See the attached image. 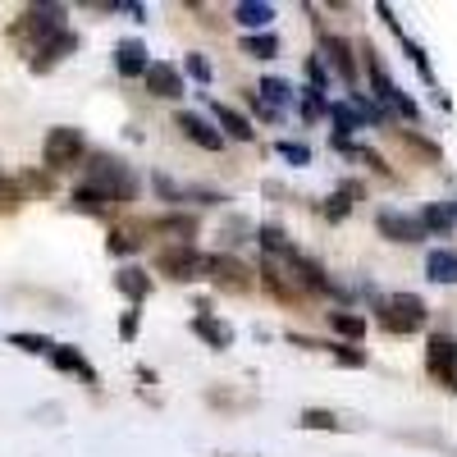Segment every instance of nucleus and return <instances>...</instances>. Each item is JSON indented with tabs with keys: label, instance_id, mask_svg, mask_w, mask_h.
<instances>
[{
	"label": "nucleus",
	"instance_id": "nucleus-21",
	"mask_svg": "<svg viewBox=\"0 0 457 457\" xmlns=\"http://www.w3.org/2000/svg\"><path fill=\"white\" fill-rule=\"evenodd\" d=\"M426 279H435V284H457V252L435 247V252L426 256Z\"/></svg>",
	"mask_w": 457,
	"mask_h": 457
},
{
	"label": "nucleus",
	"instance_id": "nucleus-16",
	"mask_svg": "<svg viewBox=\"0 0 457 457\" xmlns=\"http://www.w3.org/2000/svg\"><path fill=\"white\" fill-rule=\"evenodd\" d=\"M193 334L202 338V343H211V348H234V325H224V320H215V316H193Z\"/></svg>",
	"mask_w": 457,
	"mask_h": 457
},
{
	"label": "nucleus",
	"instance_id": "nucleus-39",
	"mask_svg": "<svg viewBox=\"0 0 457 457\" xmlns=\"http://www.w3.org/2000/svg\"><path fill=\"white\" fill-rule=\"evenodd\" d=\"M348 206H353L348 197H343V193H334V197L325 202V215H329V220H343V215H348Z\"/></svg>",
	"mask_w": 457,
	"mask_h": 457
},
{
	"label": "nucleus",
	"instance_id": "nucleus-14",
	"mask_svg": "<svg viewBox=\"0 0 457 457\" xmlns=\"http://www.w3.org/2000/svg\"><path fill=\"white\" fill-rule=\"evenodd\" d=\"M320 46H325V60L334 64V73L343 83H357V46L353 42H343V37H320Z\"/></svg>",
	"mask_w": 457,
	"mask_h": 457
},
{
	"label": "nucleus",
	"instance_id": "nucleus-32",
	"mask_svg": "<svg viewBox=\"0 0 457 457\" xmlns=\"http://www.w3.org/2000/svg\"><path fill=\"white\" fill-rule=\"evenodd\" d=\"M10 343H14V348H23V353H51L55 348L46 334H10Z\"/></svg>",
	"mask_w": 457,
	"mask_h": 457
},
{
	"label": "nucleus",
	"instance_id": "nucleus-1",
	"mask_svg": "<svg viewBox=\"0 0 457 457\" xmlns=\"http://www.w3.org/2000/svg\"><path fill=\"white\" fill-rule=\"evenodd\" d=\"M87 187H96V193H105L114 206H129L137 202V174L120 161L110 156V151H87Z\"/></svg>",
	"mask_w": 457,
	"mask_h": 457
},
{
	"label": "nucleus",
	"instance_id": "nucleus-23",
	"mask_svg": "<svg viewBox=\"0 0 457 457\" xmlns=\"http://www.w3.org/2000/svg\"><path fill=\"white\" fill-rule=\"evenodd\" d=\"M234 19L243 23V28H270V19H275V5H270V0H243V5L234 10Z\"/></svg>",
	"mask_w": 457,
	"mask_h": 457
},
{
	"label": "nucleus",
	"instance_id": "nucleus-15",
	"mask_svg": "<svg viewBox=\"0 0 457 457\" xmlns=\"http://www.w3.org/2000/svg\"><path fill=\"white\" fill-rule=\"evenodd\" d=\"M215 110V120H220V137H234V142H252L256 137V129H252V120H247V114H238L234 105H211Z\"/></svg>",
	"mask_w": 457,
	"mask_h": 457
},
{
	"label": "nucleus",
	"instance_id": "nucleus-29",
	"mask_svg": "<svg viewBox=\"0 0 457 457\" xmlns=\"http://www.w3.org/2000/svg\"><path fill=\"white\" fill-rule=\"evenodd\" d=\"M256 96H261L265 105H270V110H279V105H288L297 92H293V83H284V79H261Z\"/></svg>",
	"mask_w": 457,
	"mask_h": 457
},
{
	"label": "nucleus",
	"instance_id": "nucleus-37",
	"mask_svg": "<svg viewBox=\"0 0 457 457\" xmlns=\"http://www.w3.org/2000/svg\"><path fill=\"white\" fill-rule=\"evenodd\" d=\"M307 73H312V92H325V87H329V73H325L320 55H312V60H307Z\"/></svg>",
	"mask_w": 457,
	"mask_h": 457
},
{
	"label": "nucleus",
	"instance_id": "nucleus-26",
	"mask_svg": "<svg viewBox=\"0 0 457 457\" xmlns=\"http://www.w3.org/2000/svg\"><path fill=\"white\" fill-rule=\"evenodd\" d=\"M394 137H398L403 146H411V151H416V156H421L426 165H439V161H444V151H439L430 137H421V133H411V129H394Z\"/></svg>",
	"mask_w": 457,
	"mask_h": 457
},
{
	"label": "nucleus",
	"instance_id": "nucleus-28",
	"mask_svg": "<svg viewBox=\"0 0 457 457\" xmlns=\"http://www.w3.org/2000/svg\"><path fill=\"white\" fill-rule=\"evenodd\" d=\"M416 224L426 228V238H448V234H453V215H448L444 206H426Z\"/></svg>",
	"mask_w": 457,
	"mask_h": 457
},
{
	"label": "nucleus",
	"instance_id": "nucleus-6",
	"mask_svg": "<svg viewBox=\"0 0 457 457\" xmlns=\"http://www.w3.org/2000/svg\"><path fill=\"white\" fill-rule=\"evenodd\" d=\"M256 279H261V288L270 293L275 302H284V307H302V302H307V293L297 288V279L284 275V270H279V261H270V256L261 261V275H256Z\"/></svg>",
	"mask_w": 457,
	"mask_h": 457
},
{
	"label": "nucleus",
	"instance_id": "nucleus-27",
	"mask_svg": "<svg viewBox=\"0 0 457 457\" xmlns=\"http://www.w3.org/2000/svg\"><path fill=\"white\" fill-rule=\"evenodd\" d=\"M243 55H252V60L279 55V37H275V32H247V37H243Z\"/></svg>",
	"mask_w": 457,
	"mask_h": 457
},
{
	"label": "nucleus",
	"instance_id": "nucleus-3",
	"mask_svg": "<svg viewBox=\"0 0 457 457\" xmlns=\"http://www.w3.org/2000/svg\"><path fill=\"white\" fill-rule=\"evenodd\" d=\"M79 161H87V137L79 129H69V124L51 129L46 142H42V165L51 174H60V170H73Z\"/></svg>",
	"mask_w": 457,
	"mask_h": 457
},
{
	"label": "nucleus",
	"instance_id": "nucleus-8",
	"mask_svg": "<svg viewBox=\"0 0 457 457\" xmlns=\"http://www.w3.org/2000/svg\"><path fill=\"white\" fill-rule=\"evenodd\" d=\"M215 288L224 293H252V270L234 256H211V275H206Z\"/></svg>",
	"mask_w": 457,
	"mask_h": 457
},
{
	"label": "nucleus",
	"instance_id": "nucleus-36",
	"mask_svg": "<svg viewBox=\"0 0 457 457\" xmlns=\"http://www.w3.org/2000/svg\"><path fill=\"white\" fill-rule=\"evenodd\" d=\"M151 183H156V193H161L165 202H187V193H183V187H179V183H170L165 174H156V179H151Z\"/></svg>",
	"mask_w": 457,
	"mask_h": 457
},
{
	"label": "nucleus",
	"instance_id": "nucleus-34",
	"mask_svg": "<svg viewBox=\"0 0 457 457\" xmlns=\"http://www.w3.org/2000/svg\"><path fill=\"white\" fill-rule=\"evenodd\" d=\"M279 156H284L288 165H307V161H312V146H307V142H288V137H284V142H279Z\"/></svg>",
	"mask_w": 457,
	"mask_h": 457
},
{
	"label": "nucleus",
	"instance_id": "nucleus-22",
	"mask_svg": "<svg viewBox=\"0 0 457 457\" xmlns=\"http://www.w3.org/2000/svg\"><path fill=\"white\" fill-rule=\"evenodd\" d=\"M51 361H55V370H73V375H83L87 385H96V370L87 366V357H83L79 348H60V343H55V348H51Z\"/></svg>",
	"mask_w": 457,
	"mask_h": 457
},
{
	"label": "nucleus",
	"instance_id": "nucleus-25",
	"mask_svg": "<svg viewBox=\"0 0 457 457\" xmlns=\"http://www.w3.org/2000/svg\"><path fill=\"white\" fill-rule=\"evenodd\" d=\"M325 114H329V120L338 124V133H334V137H348V133L366 129V120H361V114H357L348 101H329V105H325Z\"/></svg>",
	"mask_w": 457,
	"mask_h": 457
},
{
	"label": "nucleus",
	"instance_id": "nucleus-12",
	"mask_svg": "<svg viewBox=\"0 0 457 457\" xmlns=\"http://www.w3.org/2000/svg\"><path fill=\"white\" fill-rule=\"evenodd\" d=\"M146 228H151V234H165V238H174V247H193V234H197V215L170 211V215H161V220H151Z\"/></svg>",
	"mask_w": 457,
	"mask_h": 457
},
{
	"label": "nucleus",
	"instance_id": "nucleus-10",
	"mask_svg": "<svg viewBox=\"0 0 457 457\" xmlns=\"http://www.w3.org/2000/svg\"><path fill=\"white\" fill-rule=\"evenodd\" d=\"M174 129L187 137V142H197L202 151H224V137H220V129H211L202 114H193V110H179L174 114Z\"/></svg>",
	"mask_w": 457,
	"mask_h": 457
},
{
	"label": "nucleus",
	"instance_id": "nucleus-17",
	"mask_svg": "<svg viewBox=\"0 0 457 457\" xmlns=\"http://www.w3.org/2000/svg\"><path fill=\"white\" fill-rule=\"evenodd\" d=\"M146 46L137 42V37H129V42H120V51H114V69L124 73V79H142L146 73Z\"/></svg>",
	"mask_w": 457,
	"mask_h": 457
},
{
	"label": "nucleus",
	"instance_id": "nucleus-2",
	"mask_svg": "<svg viewBox=\"0 0 457 457\" xmlns=\"http://www.w3.org/2000/svg\"><path fill=\"white\" fill-rule=\"evenodd\" d=\"M375 325L385 334H416L426 325V302L416 293H389L375 302Z\"/></svg>",
	"mask_w": 457,
	"mask_h": 457
},
{
	"label": "nucleus",
	"instance_id": "nucleus-31",
	"mask_svg": "<svg viewBox=\"0 0 457 457\" xmlns=\"http://www.w3.org/2000/svg\"><path fill=\"white\" fill-rule=\"evenodd\" d=\"M302 426H307V430H338V416L325 411V407H307V411H302Z\"/></svg>",
	"mask_w": 457,
	"mask_h": 457
},
{
	"label": "nucleus",
	"instance_id": "nucleus-7",
	"mask_svg": "<svg viewBox=\"0 0 457 457\" xmlns=\"http://www.w3.org/2000/svg\"><path fill=\"white\" fill-rule=\"evenodd\" d=\"M142 87H146L151 96H161V101H179V96H183V73H179V64H170V60H151L146 73H142Z\"/></svg>",
	"mask_w": 457,
	"mask_h": 457
},
{
	"label": "nucleus",
	"instance_id": "nucleus-24",
	"mask_svg": "<svg viewBox=\"0 0 457 457\" xmlns=\"http://www.w3.org/2000/svg\"><path fill=\"white\" fill-rule=\"evenodd\" d=\"M69 206H73V211H83V215H110V206H114V202H110L105 193H96V187H87V183H83V187H73Z\"/></svg>",
	"mask_w": 457,
	"mask_h": 457
},
{
	"label": "nucleus",
	"instance_id": "nucleus-4",
	"mask_svg": "<svg viewBox=\"0 0 457 457\" xmlns=\"http://www.w3.org/2000/svg\"><path fill=\"white\" fill-rule=\"evenodd\" d=\"M156 270L165 279H179V284H193V279H206L211 275V256L197 252V247H165L156 256Z\"/></svg>",
	"mask_w": 457,
	"mask_h": 457
},
{
	"label": "nucleus",
	"instance_id": "nucleus-18",
	"mask_svg": "<svg viewBox=\"0 0 457 457\" xmlns=\"http://www.w3.org/2000/svg\"><path fill=\"white\" fill-rule=\"evenodd\" d=\"M252 238L261 243V252L270 256V261H275V256H284V261H288V256L297 252V247H293V238L284 234L279 224H256V234H252Z\"/></svg>",
	"mask_w": 457,
	"mask_h": 457
},
{
	"label": "nucleus",
	"instance_id": "nucleus-19",
	"mask_svg": "<svg viewBox=\"0 0 457 457\" xmlns=\"http://www.w3.org/2000/svg\"><path fill=\"white\" fill-rule=\"evenodd\" d=\"M142 238H146V224H114L110 238H105V247H110L114 256H133V252L142 247Z\"/></svg>",
	"mask_w": 457,
	"mask_h": 457
},
{
	"label": "nucleus",
	"instance_id": "nucleus-41",
	"mask_svg": "<svg viewBox=\"0 0 457 457\" xmlns=\"http://www.w3.org/2000/svg\"><path fill=\"white\" fill-rule=\"evenodd\" d=\"M444 211H448V215H453V220H457V202H444Z\"/></svg>",
	"mask_w": 457,
	"mask_h": 457
},
{
	"label": "nucleus",
	"instance_id": "nucleus-11",
	"mask_svg": "<svg viewBox=\"0 0 457 457\" xmlns=\"http://www.w3.org/2000/svg\"><path fill=\"white\" fill-rule=\"evenodd\" d=\"M73 51H79V32L64 28V32L51 37L46 46H37V51H32V69H37V73H46V69H55V64H60L64 55H73Z\"/></svg>",
	"mask_w": 457,
	"mask_h": 457
},
{
	"label": "nucleus",
	"instance_id": "nucleus-13",
	"mask_svg": "<svg viewBox=\"0 0 457 457\" xmlns=\"http://www.w3.org/2000/svg\"><path fill=\"white\" fill-rule=\"evenodd\" d=\"M379 234H385L389 243H421L426 238V228L416 224L411 215H403V211H379Z\"/></svg>",
	"mask_w": 457,
	"mask_h": 457
},
{
	"label": "nucleus",
	"instance_id": "nucleus-33",
	"mask_svg": "<svg viewBox=\"0 0 457 457\" xmlns=\"http://www.w3.org/2000/svg\"><path fill=\"white\" fill-rule=\"evenodd\" d=\"M329 353H334V361H338V366H353V370H357V366H366V353H357L353 343H329Z\"/></svg>",
	"mask_w": 457,
	"mask_h": 457
},
{
	"label": "nucleus",
	"instance_id": "nucleus-9",
	"mask_svg": "<svg viewBox=\"0 0 457 457\" xmlns=\"http://www.w3.org/2000/svg\"><path fill=\"white\" fill-rule=\"evenodd\" d=\"M426 366H430V375L439 379V385H448L453 394H457V343L453 338H430V353H426Z\"/></svg>",
	"mask_w": 457,
	"mask_h": 457
},
{
	"label": "nucleus",
	"instance_id": "nucleus-20",
	"mask_svg": "<svg viewBox=\"0 0 457 457\" xmlns=\"http://www.w3.org/2000/svg\"><path fill=\"white\" fill-rule=\"evenodd\" d=\"M114 288H120V293L133 302V307H137V302H146V293H151V275L137 270V265H124V270L114 275Z\"/></svg>",
	"mask_w": 457,
	"mask_h": 457
},
{
	"label": "nucleus",
	"instance_id": "nucleus-5",
	"mask_svg": "<svg viewBox=\"0 0 457 457\" xmlns=\"http://www.w3.org/2000/svg\"><path fill=\"white\" fill-rule=\"evenodd\" d=\"M69 23H64V5H32V10H23V19H19V37H28L32 42V51L37 46H46L55 32H64Z\"/></svg>",
	"mask_w": 457,
	"mask_h": 457
},
{
	"label": "nucleus",
	"instance_id": "nucleus-40",
	"mask_svg": "<svg viewBox=\"0 0 457 457\" xmlns=\"http://www.w3.org/2000/svg\"><path fill=\"white\" fill-rule=\"evenodd\" d=\"M137 316H142L137 307H133V312H124V320H120V338H129V343L137 338Z\"/></svg>",
	"mask_w": 457,
	"mask_h": 457
},
{
	"label": "nucleus",
	"instance_id": "nucleus-30",
	"mask_svg": "<svg viewBox=\"0 0 457 457\" xmlns=\"http://www.w3.org/2000/svg\"><path fill=\"white\" fill-rule=\"evenodd\" d=\"M329 329L343 334V338H361L366 334V320L353 316V312H329Z\"/></svg>",
	"mask_w": 457,
	"mask_h": 457
},
{
	"label": "nucleus",
	"instance_id": "nucleus-35",
	"mask_svg": "<svg viewBox=\"0 0 457 457\" xmlns=\"http://www.w3.org/2000/svg\"><path fill=\"white\" fill-rule=\"evenodd\" d=\"M389 105H394L398 114H407V120H411V124H416V120H421V105H416V101H411L407 92H398V87H394V96H389Z\"/></svg>",
	"mask_w": 457,
	"mask_h": 457
},
{
	"label": "nucleus",
	"instance_id": "nucleus-38",
	"mask_svg": "<svg viewBox=\"0 0 457 457\" xmlns=\"http://www.w3.org/2000/svg\"><path fill=\"white\" fill-rule=\"evenodd\" d=\"M183 64H187V73H193V79H197V83H211V64H206L202 55H187Z\"/></svg>",
	"mask_w": 457,
	"mask_h": 457
}]
</instances>
